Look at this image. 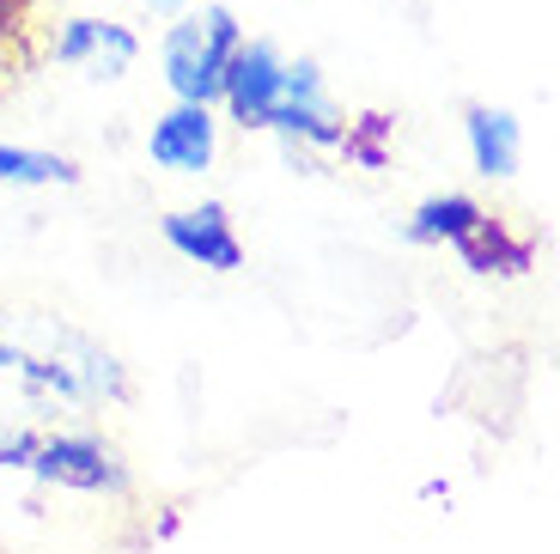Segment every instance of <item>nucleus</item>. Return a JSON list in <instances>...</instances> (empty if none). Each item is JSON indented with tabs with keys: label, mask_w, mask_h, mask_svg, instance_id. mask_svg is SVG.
I'll list each match as a JSON object with an SVG mask.
<instances>
[{
	"label": "nucleus",
	"mask_w": 560,
	"mask_h": 554,
	"mask_svg": "<svg viewBox=\"0 0 560 554\" xmlns=\"http://www.w3.org/2000/svg\"><path fill=\"white\" fill-rule=\"evenodd\" d=\"M159 238H165L189 268H208V275H238L244 268V238H238V220H232L225 201L171 208L165 220H159Z\"/></svg>",
	"instance_id": "nucleus-4"
},
{
	"label": "nucleus",
	"mask_w": 560,
	"mask_h": 554,
	"mask_svg": "<svg viewBox=\"0 0 560 554\" xmlns=\"http://www.w3.org/2000/svg\"><path fill=\"white\" fill-rule=\"evenodd\" d=\"M19 360H25V342H13V335L0 330V378H13Z\"/></svg>",
	"instance_id": "nucleus-14"
},
{
	"label": "nucleus",
	"mask_w": 560,
	"mask_h": 554,
	"mask_svg": "<svg viewBox=\"0 0 560 554\" xmlns=\"http://www.w3.org/2000/svg\"><path fill=\"white\" fill-rule=\"evenodd\" d=\"M92 49H98V19H61V31H56L61 68H92Z\"/></svg>",
	"instance_id": "nucleus-13"
},
{
	"label": "nucleus",
	"mask_w": 560,
	"mask_h": 554,
	"mask_svg": "<svg viewBox=\"0 0 560 554\" xmlns=\"http://www.w3.org/2000/svg\"><path fill=\"white\" fill-rule=\"evenodd\" d=\"M268 135L293 140V147H311V153H341L348 140V111L336 104L329 80L311 56L287 61L280 73V92H275V111H268Z\"/></svg>",
	"instance_id": "nucleus-2"
},
{
	"label": "nucleus",
	"mask_w": 560,
	"mask_h": 554,
	"mask_svg": "<svg viewBox=\"0 0 560 554\" xmlns=\"http://www.w3.org/2000/svg\"><path fill=\"white\" fill-rule=\"evenodd\" d=\"M280 73H287V56H280L268 37H244L238 43V56H232L225 85H220V104L244 135H268V111H275Z\"/></svg>",
	"instance_id": "nucleus-6"
},
{
	"label": "nucleus",
	"mask_w": 560,
	"mask_h": 554,
	"mask_svg": "<svg viewBox=\"0 0 560 554\" xmlns=\"http://www.w3.org/2000/svg\"><path fill=\"white\" fill-rule=\"evenodd\" d=\"M451 250H457V263L469 268V275H524L530 256H536L530 238H512L505 220H493V213H481V220L469 226Z\"/></svg>",
	"instance_id": "nucleus-8"
},
{
	"label": "nucleus",
	"mask_w": 560,
	"mask_h": 554,
	"mask_svg": "<svg viewBox=\"0 0 560 554\" xmlns=\"http://www.w3.org/2000/svg\"><path fill=\"white\" fill-rule=\"evenodd\" d=\"M140 61V37L135 25H116V19H98V49H92V68L98 80H122L128 68Z\"/></svg>",
	"instance_id": "nucleus-12"
},
{
	"label": "nucleus",
	"mask_w": 560,
	"mask_h": 554,
	"mask_svg": "<svg viewBox=\"0 0 560 554\" xmlns=\"http://www.w3.org/2000/svg\"><path fill=\"white\" fill-rule=\"evenodd\" d=\"M238 43H244V25L220 0L177 13L159 37V73H165L171 97L177 104H220V85L232 56H238Z\"/></svg>",
	"instance_id": "nucleus-1"
},
{
	"label": "nucleus",
	"mask_w": 560,
	"mask_h": 554,
	"mask_svg": "<svg viewBox=\"0 0 560 554\" xmlns=\"http://www.w3.org/2000/svg\"><path fill=\"white\" fill-rule=\"evenodd\" d=\"M341 159L360 165V171H384V165H390V116H348Z\"/></svg>",
	"instance_id": "nucleus-11"
},
{
	"label": "nucleus",
	"mask_w": 560,
	"mask_h": 554,
	"mask_svg": "<svg viewBox=\"0 0 560 554\" xmlns=\"http://www.w3.org/2000/svg\"><path fill=\"white\" fill-rule=\"evenodd\" d=\"M31 482L43 487H68V494H110L122 499L135 487L122 451L98 432H37V451L25 463Z\"/></svg>",
	"instance_id": "nucleus-3"
},
{
	"label": "nucleus",
	"mask_w": 560,
	"mask_h": 554,
	"mask_svg": "<svg viewBox=\"0 0 560 554\" xmlns=\"http://www.w3.org/2000/svg\"><path fill=\"white\" fill-rule=\"evenodd\" d=\"M140 7H147V13H159V19H177V13H189L196 0H140Z\"/></svg>",
	"instance_id": "nucleus-15"
},
{
	"label": "nucleus",
	"mask_w": 560,
	"mask_h": 554,
	"mask_svg": "<svg viewBox=\"0 0 560 554\" xmlns=\"http://www.w3.org/2000/svg\"><path fill=\"white\" fill-rule=\"evenodd\" d=\"M147 159L171 177H208L213 159H220V116L213 104H177L171 97V111L153 116L147 128Z\"/></svg>",
	"instance_id": "nucleus-5"
},
{
	"label": "nucleus",
	"mask_w": 560,
	"mask_h": 554,
	"mask_svg": "<svg viewBox=\"0 0 560 554\" xmlns=\"http://www.w3.org/2000/svg\"><path fill=\"white\" fill-rule=\"evenodd\" d=\"M463 147H469L476 177L505 183L524 165V123L505 104H463Z\"/></svg>",
	"instance_id": "nucleus-7"
},
{
	"label": "nucleus",
	"mask_w": 560,
	"mask_h": 554,
	"mask_svg": "<svg viewBox=\"0 0 560 554\" xmlns=\"http://www.w3.org/2000/svg\"><path fill=\"white\" fill-rule=\"evenodd\" d=\"M481 213H488V208H481L476 195H427V201L408 213L402 232H408V244H445L451 250L469 226L481 220Z\"/></svg>",
	"instance_id": "nucleus-10"
},
{
	"label": "nucleus",
	"mask_w": 560,
	"mask_h": 554,
	"mask_svg": "<svg viewBox=\"0 0 560 554\" xmlns=\"http://www.w3.org/2000/svg\"><path fill=\"white\" fill-rule=\"evenodd\" d=\"M0 183L7 189H68V183H80V165L68 153H49V147L0 140Z\"/></svg>",
	"instance_id": "nucleus-9"
}]
</instances>
